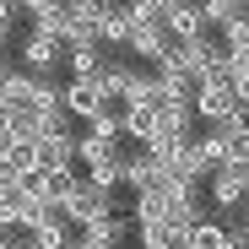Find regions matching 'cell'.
<instances>
[{"label":"cell","mask_w":249,"mask_h":249,"mask_svg":"<svg viewBox=\"0 0 249 249\" xmlns=\"http://www.w3.org/2000/svg\"><path fill=\"white\" fill-rule=\"evenodd\" d=\"M206 206H212L228 228L249 212V168L244 162H217V168L206 174Z\"/></svg>","instance_id":"obj_1"},{"label":"cell","mask_w":249,"mask_h":249,"mask_svg":"<svg viewBox=\"0 0 249 249\" xmlns=\"http://www.w3.org/2000/svg\"><path fill=\"white\" fill-rule=\"evenodd\" d=\"M195 119L200 124H222L228 119V108L238 103V92H233V76L228 71H206V76H195Z\"/></svg>","instance_id":"obj_2"},{"label":"cell","mask_w":249,"mask_h":249,"mask_svg":"<svg viewBox=\"0 0 249 249\" xmlns=\"http://www.w3.org/2000/svg\"><path fill=\"white\" fill-rule=\"evenodd\" d=\"M60 212L76 222V228H92V222H103L108 212H114V190H103V184H92L87 174L76 179V190L60 200Z\"/></svg>","instance_id":"obj_3"},{"label":"cell","mask_w":249,"mask_h":249,"mask_svg":"<svg viewBox=\"0 0 249 249\" xmlns=\"http://www.w3.org/2000/svg\"><path fill=\"white\" fill-rule=\"evenodd\" d=\"M60 65H65V38L49 33V27H27V38H22V71L54 76Z\"/></svg>","instance_id":"obj_4"},{"label":"cell","mask_w":249,"mask_h":249,"mask_svg":"<svg viewBox=\"0 0 249 249\" xmlns=\"http://www.w3.org/2000/svg\"><path fill=\"white\" fill-rule=\"evenodd\" d=\"M60 103H65V114L76 119V124H92L103 108H108V98H103V87L92 76H71L65 87H60Z\"/></svg>","instance_id":"obj_5"},{"label":"cell","mask_w":249,"mask_h":249,"mask_svg":"<svg viewBox=\"0 0 249 249\" xmlns=\"http://www.w3.org/2000/svg\"><path fill=\"white\" fill-rule=\"evenodd\" d=\"M108 65V49L98 44V33L92 27H76L71 38H65V71L71 76H98Z\"/></svg>","instance_id":"obj_6"},{"label":"cell","mask_w":249,"mask_h":249,"mask_svg":"<svg viewBox=\"0 0 249 249\" xmlns=\"http://www.w3.org/2000/svg\"><path fill=\"white\" fill-rule=\"evenodd\" d=\"M27 233L38 238V249H71V238H76V222L60 212V206H38V212L27 217Z\"/></svg>","instance_id":"obj_7"},{"label":"cell","mask_w":249,"mask_h":249,"mask_svg":"<svg viewBox=\"0 0 249 249\" xmlns=\"http://www.w3.org/2000/svg\"><path fill=\"white\" fill-rule=\"evenodd\" d=\"M162 27H168V38H206L212 33V22H206V11H200V0H168L162 6Z\"/></svg>","instance_id":"obj_8"},{"label":"cell","mask_w":249,"mask_h":249,"mask_svg":"<svg viewBox=\"0 0 249 249\" xmlns=\"http://www.w3.org/2000/svg\"><path fill=\"white\" fill-rule=\"evenodd\" d=\"M130 27H136V17H130V6H124V0H108V6H103V17L92 22L98 44H103L108 54H119L124 44H130Z\"/></svg>","instance_id":"obj_9"},{"label":"cell","mask_w":249,"mask_h":249,"mask_svg":"<svg viewBox=\"0 0 249 249\" xmlns=\"http://www.w3.org/2000/svg\"><path fill=\"white\" fill-rule=\"evenodd\" d=\"M184 249H238V238H233V228L217 212H206V217H195L184 228Z\"/></svg>","instance_id":"obj_10"},{"label":"cell","mask_w":249,"mask_h":249,"mask_svg":"<svg viewBox=\"0 0 249 249\" xmlns=\"http://www.w3.org/2000/svg\"><path fill=\"white\" fill-rule=\"evenodd\" d=\"M168 44H174V38H168V27H162V22H136V27H130V44H124V54L141 60V65H152Z\"/></svg>","instance_id":"obj_11"},{"label":"cell","mask_w":249,"mask_h":249,"mask_svg":"<svg viewBox=\"0 0 249 249\" xmlns=\"http://www.w3.org/2000/svg\"><path fill=\"white\" fill-rule=\"evenodd\" d=\"M152 184H162V162L141 146V152H124V190H152Z\"/></svg>","instance_id":"obj_12"},{"label":"cell","mask_w":249,"mask_h":249,"mask_svg":"<svg viewBox=\"0 0 249 249\" xmlns=\"http://www.w3.org/2000/svg\"><path fill=\"white\" fill-rule=\"evenodd\" d=\"M38 212V206L17 190V179L11 184H0V233H17V228H27V217Z\"/></svg>","instance_id":"obj_13"},{"label":"cell","mask_w":249,"mask_h":249,"mask_svg":"<svg viewBox=\"0 0 249 249\" xmlns=\"http://www.w3.org/2000/svg\"><path fill=\"white\" fill-rule=\"evenodd\" d=\"M157 136V103H124V141L146 146Z\"/></svg>","instance_id":"obj_14"},{"label":"cell","mask_w":249,"mask_h":249,"mask_svg":"<svg viewBox=\"0 0 249 249\" xmlns=\"http://www.w3.org/2000/svg\"><path fill=\"white\" fill-rule=\"evenodd\" d=\"M33 92H38V76L11 65L6 81H0V103H6V108H33Z\"/></svg>","instance_id":"obj_15"},{"label":"cell","mask_w":249,"mask_h":249,"mask_svg":"<svg viewBox=\"0 0 249 249\" xmlns=\"http://www.w3.org/2000/svg\"><path fill=\"white\" fill-rule=\"evenodd\" d=\"M222 38H228V49H249V11H238L233 22H222Z\"/></svg>","instance_id":"obj_16"},{"label":"cell","mask_w":249,"mask_h":249,"mask_svg":"<svg viewBox=\"0 0 249 249\" xmlns=\"http://www.w3.org/2000/svg\"><path fill=\"white\" fill-rule=\"evenodd\" d=\"M17 22H22V0H0V44L17 33Z\"/></svg>","instance_id":"obj_17"},{"label":"cell","mask_w":249,"mask_h":249,"mask_svg":"<svg viewBox=\"0 0 249 249\" xmlns=\"http://www.w3.org/2000/svg\"><path fill=\"white\" fill-rule=\"evenodd\" d=\"M71 249H114L103 233H92V228H76V238H71Z\"/></svg>","instance_id":"obj_18"},{"label":"cell","mask_w":249,"mask_h":249,"mask_svg":"<svg viewBox=\"0 0 249 249\" xmlns=\"http://www.w3.org/2000/svg\"><path fill=\"white\" fill-rule=\"evenodd\" d=\"M6 249H38V238H33V233H27V228H17V233H11V244H6Z\"/></svg>","instance_id":"obj_19"},{"label":"cell","mask_w":249,"mask_h":249,"mask_svg":"<svg viewBox=\"0 0 249 249\" xmlns=\"http://www.w3.org/2000/svg\"><path fill=\"white\" fill-rule=\"evenodd\" d=\"M233 238H238V249H249V212H244V217L233 222Z\"/></svg>","instance_id":"obj_20"}]
</instances>
